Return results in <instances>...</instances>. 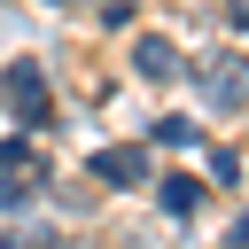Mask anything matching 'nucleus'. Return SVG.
Masks as SVG:
<instances>
[{
  "instance_id": "1",
  "label": "nucleus",
  "mask_w": 249,
  "mask_h": 249,
  "mask_svg": "<svg viewBox=\"0 0 249 249\" xmlns=\"http://www.w3.org/2000/svg\"><path fill=\"white\" fill-rule=\"evenodd\" d=\"M195 93H202V109L241 117L249 109V54H195Z\"/></svg>"
},
{
  "instance_id": "2",
  "label": "nucleus",
  "mask_w": 249,
  "mask_h": 249,
  "mask_svg": "<svg viewBox=\"0 0 249 249\" xmlns=\"http://www.w3.org/2000/svg\"><path fill=\"white\" fill-rule=\"evenodd\" d=\"M8 109H16V124L23 132H39L47 124V78H39V62H8Z\"/></svg>"
},
{
  "instance_id": "3",
  "label": "nucleus",
  "mask_w": 249,
  "mask_h": 249,
  "mask_svg": "<svg viewBox=\"0 0 249 249\" xmlns=\"http://www.w3.org/2000/svg\"><path fill=\"white\" fill-rule=\"evenodd\" d=\"M187 70V54L163 39V31H132V78H148V86H171Z\"/></svg>"
},
{
  "instance_id": "4",
  "label": "nucleus",
  "mask_w": 249,
  "mask_h": 249,
  "mask_svg": "<svg viewBox=\"0 0 249 249\" xmlns=\"http://www.w3.org/2000/svg\"><path fill=\"white\" fill-rule=\"evenodd\" d=\"M101 187H140L148 179V148H132V140H117V148H93V163H86Z\"/></svg>"
},
{
  "instance_id": "5",
  "label": "nucleus",
  "mask_w": 249,
  "mask_h": 249,
  "mask_svg": "<svg viewBox=\"0 0 249 249\" xmlns=\"http://www.w3.org/2000/svg\"><path fill=\"white\" fill-rule=\"evenodd\" d=\"M156 202H163L171 218H195V210H202V179H195V171H163V179H156Z\"/></svg>"
},
{
  "instance_id": "6",
  "label": "nucleus",
  "mask_w": 249,
  "mask_h": 249,
  "mask_svg": "<svg viewBox=\"0 0 249 249\" xmlns=\"http://www.w3.org/2000/svg\"><path fill=\"white\" fill-rule=\"evenodd\" d=\"M31 195H39L31 171H0V210H31Z\"/></svg>"
},
{
  "instance_id": "7",
  "label": "nucleus",
  "mask_w": 249,
  "mask_h": 249,
  "mask_svg": "<svg viewBox=\"0 0 249 249\" xmlns=\"http://www.w3.org/2000/svg\"><path fill=\"white\" fill-rule=\"evenodd\" d=\"M156 140H163V148H187V140H195V117H156Z\"/></svg>"
},
{
  "instance_id": "8",
  "label": "nucleus",
  "mask_w": 249,
  "mask_h": 249,
  "mask_svg": "<svg viewBox=\"0 0 249 249\" xmlns=\"http://www.w3.org/2000/svg\"><path fill=\"white\" fill-rule=\"evenodd\" d=\"M226 249H249V218H233V233H226Z\"/></svg>"
}]
</instances>
